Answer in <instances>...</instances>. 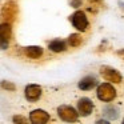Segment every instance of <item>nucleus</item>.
<instances>
[{
    "label": "nucleus",
    "mask_w": 124,
    "mask_h": 124,
    "mask_svg": "<svg viewBox=\"0 0 124 124\" xmlns=\"http://www.w3.org/2000/svg\"><path fill=\"white\" fill-rule=\"evenodd\" d=\"M48 48L51 49L52 52H63V51H65L67 46H65V41L55 39V40H52L51 43L48 44Z\"/></svg>",
    "instance_id": "obj_12"
},
{
    "label": "nucleus",
    "mask_w": 124,
    "mask_h": 124,
    "mask_svg": "<svg viewBox=\"0 0 124 124\" xmlns=\"http://www.w3.org/2000/svg\"><path fill=\"white\" fill-rule=\"evenodd\" d=\"M71 22L78 31H85L87 27H88V19H87L85 14L83 11H76L71 16Z\"/></svg>",
    "instance_id": "obj_4"
},
{
    "label": "nucleus",
    "mask_w": 124,
    "mask_h": 124,
    "mask_svg": "<svg viewBox=\"0 0 124 124\" xmlns=\"http://www.w3.org/2000/svg\"><path fill=\"white\" fill-rule=\"evenodd\" d=\"M88 1H91V3H99V1H101V0H88Z\"/></svg>",
    "instance_id": "obj_18"
},
{
    "label": "nucleus",
    "mask_w": 124,
    "mask_h": 124,
    "mask_svg": "<svg viewBox=\"0 0 124 124\" xmlns=\"http://www.w3.org/2000/svg\"><path fill=\"white\" fill-rule=\"evenodd\" d=\"M16 12H17L16 4H15L14 1H8V3L4 4L3 9H1V17H3L7 23H8V22H11V20L15 19Z\"/></svg>",
    "instance_id": "obj_6"
},
{
    "label": "nucleus",
    "mask_w": 124,
    "mask_h": 124,
    "mask_svg": "<svg viewBox=\"0 0 124 124\" xmlns=\"http://www.w3.org/2000/svg\"><path fill=\"white\" fill-rule=\"evenodd\" d=\"M30 120L33 124H44L49 120V115L43 109H35L30 113Z\"/></svg>",
    "instance_id": "obj_9"
},
{
    "label": "nucleus",
    "mask_w": 124,
    "mask_h": 124,
    "mask_svg": "<svg viewBox=\"0 0 124 124\" xmlns=\"http://www.w3.org/2000/svg\"><path fill=\"white\" fill-rule=\"evenodd\" d=\"M100 73H101L103 79H105L107 81H111V83H121V75L119 73V71L115 70V68L103 65V67L100 68Z\"/></svg>",
    "instance_id": "obj_5"
},
{
    "label": "nucleus",
    "mask_w": 124,
    "mask_h": 124,
    "mask_svg": "<svg viewBox=\"0 0 124 124\" xmlns=\"http://www.w3.org/2000/svg\"><path fill=\"white\" fill-rule=\"evenodd\" d=\"M57 115H59V117L64 121H76L79 113L75 108L70 107V105H60V107L57 108Z\"/></svg>",
    "instance_id": "obj_2"
},
{
    "label": "nucleus",
    "mask_w": 124,
    "mask_h": 124,
    "mask_svg": "<svg viewBox=\"0 0 124 124\" xmlns=\"http://www.w3.org/2000/svg\"><path fill=\"white\" fill-rule=\"evenodd\" d=\"M24 54L31 59H39L43 55V48L38 46H30L27 48H24Z\"/></svg>",
    "instance_id": "obj_11"
},
{
    "label": "nucleus",
    "mask_w": 124,
    "mask_h": 124,
    "mask_svg": "<svg viewBox=\"0 0 124 124\" xmlns=\"http://www.w3.org/2000/svg\"><path fill=\"white\" fill-rule=\"evenodd\" d=\"M1 87H3L4 89H7V91H15V89H16L15 84L9 83V81H1Z\"/></svg>",
    "instance_id": "obj_15"
},
{
    "label": "nucleus",
    "mask_w": 124,
    "mask_h": 124,
    "mask_svg": "<svg viewBox=\"0 0 124 124\" xmlns=\"http://www.w3.org/2000/svg\"><path fill=\"white\" fill-rule=\"evenodd\" d=\"M104 115L107 116V117H109V119H116L119 116V111L116 109L115 107L109 105V107H105L104 108Z\"/></svg>",
    "instance_id": "obj_14"
},
{
    "label": "nucleus",
    "mask_w": 124,
    "mask_h": 124,
    "mask_svg": "<svg viewBox=\"0 0 124 124\" xmlns=\"http://www.w3.org/2000/svg\"><path fill=\"white\" fill-rule=\"evenodd\" d=\"M12 36V27L9 23L4 22L0 24V48L7 49L8 47V41Z\"/></svg>",
    "instance_id": "obj_3"
},
{
    "label": "nucleus",
    "mask_w": 124,
    "mask_h": 124,
    "mask_svg": "<svg viewBox=\"0 0 124 124\" xmlns=\"http://www.w3.org/2000/svg\"><path fill=\"white\" fill-rule=\"evenodd\" d=\"M92 109H93V103H92L88 97H81L78 101V111H79L80 115L88 116L92 113Z\"/></svg>",
    "instance_id": "obj_8"
},
{
    "label": "nucleus",
    "mask_w": 124,
    "mask_h": 124,
    "mask_svg": "<svg viewBox=\"0 0 124 124\" xmlns=\"http://www.w3.org/2000/svg\"><path fill=\"white\" fill-rule=\"evenodd\" d=\"M24 93H25V99L28 101H36L41 96V88L38 84H30V85L25 87Z\"/></svg>",
    "instance_id": "obj_7"
},
{
    "label": "nucleus",
    "mask_w": 124,
    "mask_h": 124,
    "mask_svg": "<svg viewBox=\"0 0 124 124\" xmlns=\"http://www.w3.org/2000/svg\"><path fill=\"white\" fill-rule=\"evenodd\" d=\"M96 123H97V124H107L108 121H107V120H97Z\"/></svg>",
    "instance_id": "obj_17"
},
{
    "label": "nucleus",
    "mask_w": 124,
    "mask_h": 124,
    "mask_svg": "<svg viewBox=\"0 0 124 124\" xmlns=\"http://www.w3.org/2000/svg\"><path fill=\"white\" fill-rule=\"evenodd\" d=\"M97 99L101 100V101H112L116 97V89L113 88L112 84L109 83H103L97 87Z\"/></svg>",
    "instance_id": "obj_1"
},
{
    "label": "nucleus",
    "mask_w": 124,
    "mask_h": 124,
    "mask_svg": "<svg viewBox=\"0 0 124 124\" xmlns=\"http://www.w3.org/2000/svg\"><path fill=\"white\" fill-rule=\"evenodd\" d=\"M97 85V80L93 76H85L84 79H81L79 81V88L83 89V91H89V89L95 88Z\"/></svg>",
    "instance_id": "obj_10"
},
{
    "label": "nucleus",
    "mask_w": 124,
    "mask_h": 124,
    "mask_svg": "<svg viewBox=\"0 0 124 124\" xmlns=\"http://www.w3.org/2000/svg\"><path fill=\"white\" fill-rule=\"evenodd\" d=\"M123 123H124V120H123Z\"/></svg>",
    "instance_id": "obj_19"
},
{
    "label": "nucleus",
    "mask_w": 124,
    "mask_h": 124,
    "mask_svg": "<svg viewBox=\"0 0 124 124\" xmlns=\"http://www.w3.org/2000/svg\"><path fill=\"white\" fill-rule=\"evenodd\" d=\"M68 43H70L71 47H79L81 44V36L79 33H72L68 38Z\"/></svg>",
    "instance_id": "obj_13"
},
{
    "label": "nucleus",
    "mask_w": 124,
    "mask_h": 124,
    "mask_svg": "<svg viewBox=\"0 0 124 124\" xmlns=\"http://www.w3.org/2000/svg\"><path fill=\"white\" fill-rule=\"evenodd\" d=\"M14 123H22V124H25L27 123V119L23 117V116H14Z\"/></svg>",
    "instance_id": "obj_16"
}]
</instances>
